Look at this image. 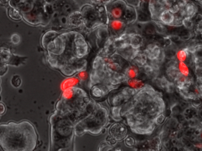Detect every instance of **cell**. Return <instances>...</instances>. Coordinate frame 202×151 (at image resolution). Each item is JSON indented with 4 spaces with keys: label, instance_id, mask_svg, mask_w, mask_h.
Masks as SVG:
<instances>
[{
    "label": "cell",
    "instance_id": "obj_4",
    "mask_svg": "<svg viewBox=\"0 0 202 151\" xmlns=\"http://www.w3.org/2000/svg\"><path fill=\"white\" fill-rule=\"evenodd\" d=\"M18 10L20 12L22 18L33 25H47L53 13L51 4L37 0H25Z\"/></svg>",
    "mask_w": 202,
    "mask_h": 151
},
{
    "label": "cell",
    "instance_id": "obj_3",
    "mask_svg": "<svg viewBox=\"0 0 202 151\" xmlns=\"http://www.w3.org/2000/svg\"><path fill=\"white\" fill-rule=\"evenodd\" d=\"M50 150H66L70 144L73 125L70 118L57 110L50 117Z\"/></svg>",
    "mask_w": 202,
    "mask_h": 151
},
{
    "label": "cell",
    "instance_id": "obj_9",
    "mask_svg": "<svg viewBox=\"0 0 202 151\" xmlns=\"http://www.w3.org/2000/svg\"><path fill=\"white\" fill-rule=\"evenodd\" d=\"M128 84L130 87L133 88L139 89L143 86L144 83L142 80L136 78H132L128 81Z\"/></svg>",
    "mask_w": 202,
    "mask_h": 151
},
{
    "label": "cell",
    "instance_id": "obj_1",
    "mask_svg": "<svg viewBox=\"0 0 202 151\" xmlns=\"http://www.w3.org/2000/svg\"><path fill=\"white\" fill-rule=\"evenodd\" d=\"M51 66L59 69L62 73L70 76L78 68L75 65V56L81 58L85 51L82 36L75 31L58 34L45 49Z\"/></svg>",
    "mask_w": 202,
    "mask_h": 151
},
{
    "label": "cell",
    "instance_id": "obj_21",
    "mask_svg": "<svg viewBox=\"0 0 202 151\" xmlns=\"http://www.w3.org/2000/svg\"><path fill=\"white\" fill-rule=\"evenodd\" d=\"M1 96H0V101H1Z\"/></svg>",
    "mask_w": 202,
    "mask_h": 151
},
{
    "label": "cell",
    "instance_id": "obj_14",
    "mask_svg": "<svg viewBox=\"0 0 202 151\" xmlns=\"http://www.w3.org/2000/svg\"><path fill=\"white\" fill-rule=\"evenodd\" d=\"M21 83V80L18 75H14L11 79V84L14 87H18Z\"/></svg>",
    "mask_w": 202,
    "mask_h": 151
},
{
    "label": "cell",
    "instance_id": "obj_22",
    "mask_svg": "<svg viewBox=\"0 0 202 151\" xmlns=\"http://www.w3.org/2000/svg\"><path fill=\"white\" fill-rule=\"evenodd\" d=\"M1 87H0V92H1Z\"/></svg>",
    "mask_w": 202,
    "mask_h": 151
},
{
    "label": "cell",
    "instance_id": "obj_11",
    "mask_svg": "<svg viewBox=\"0 0 202 151\" xmlns=\"http://www.w3.org/2000/svg\"><path fill=\"white\" fill-rule=\"evenodd\" d=\"M178 68L179 72L184 76H187L189 75V69L187 66L184 63V62H179L178 64Z\"/></svg>",
    "mask_w": 202,
    "mask_h": 151
},
{
    "label": "cell",
    "instance_id": "obj_10",
    "mask_svg": "<svg viewBox=\"0 0 202 151\" xmlns=\"http://www.w3.org/2000/svg\"><path fill=\"white\" fill-rule=\"evenodd\" d=\"M138 74V69L135 66H131L126 69V75L130 79L135 78Z\"/></svg>",
    "mask_w": 202,
    "mask_h": 151
},
{
    "label": "cell",
    "instance_id": "obj_13",
    "mask_svg": "<svg viewBox=\"0 0 202 151\" xmlns=\"http://www.w3.org/2000/svg\"><path fill=\"white\" fill-rule=\"evenodd\" d=\"M24 2L25 0H10L8 4L9 7L18 9L20 8V7L24 4Z\"/></svg>",
    "mask_w": 202,
    "mask_h": 151
},
{
    "label": "cell",
    "instance_id": "obj_17",
    "mask_svg": "<svg viewBox=\"0 0 202 151\" xmlns=\"http://www.w3.org/2000/svg\"><path fill=\"white\" fill-rule=\"evenodd\" d=\"M88 77V73L86 71H81L78 73V78L82 81H85Z\"/></svg>",
    "mask_w": 202,
    "mask_h": 151
},
{
    "label": "cell",
    "instance_id": "obj_19",
    "mask_svg": "<svg viewBox=\"0 0 202 151\" xmlns=\"http://www.w3.org/2000/svg\"><path fill=\"white\" fill-rule=\"evenodd\" d=\"M10 0H0V3L3 5H7L9 4Z\"/></svg>",
    "mask_w": 202,
    "mask_h": 151
},
{
    "label": "cell",
    "instance_id": "obj_5",
    "mask_svg": "<svg viewBox=\"0 0 202 151\" xmlns=\"http://www.w3.org/2000/svg\"><path fill=\"white\" fill-rule=\"evenodd\" d=\"M82 15L79 11H75L70 14L67 19V24L70 27L74 28L82 23Z\"/></svg>",
    "mask_w": 202,
    "mask_h": 151
},
{
    "label": "cell",
    "instance_id": "obj_18",
    "mask_svg": "<svg viewBox=\"0 0 202 151\" xmlns=\"http://www.w3.org/2000/svg\"><path fill=\"white\" fill-rule=\"evenodd\" d=\"M5 111V107L4 104L2 102H0V115L4 113Z\"/></svg>",
    "mask_w": 202,
    "mask_h": 151
},
{
    "label": "cell",
    "instance_id": "obj_12",
    "mask_svg": "<svg viewBox=\"0 0 202 151\" xmlns=\"http://www.w3.org/2000/svg\"><path fill=\"white\" fill-rule=\"evenodd\" d=\"M111 26L114 30L118 31L122 28L123 26V23L120 20H116L112 21L111 23Z\"/></svg>",
    "mask_w": 202,
    "mask_h": 151
},
{
    "label": "cell",
    "instance_id": "obj_2",
    "mask_svg": "<svg viewBox=\"0 0 202 151\" xmlns=\"http://www.w3.org/2000/svg\"><path fill=\"white\" fill-rule=\"evenodd\" d=\"M38 136L28 121L0 124V146L5 151H32L37 145Z\"/></svg>",
    "mask_w": 202,
    "mask_h": 151
},
{
    "label": "cell",
    "instance_id": "obj_15",
    "mask_svg": "<svg viewBox=\"0 0 202 151\" xmlns=\"http://www.w3.org/2000/svg\"><path fill=\"white\" fill-rule=\"evenodd\" d=\"M177 56L179 62H184L187 58V53L185 50H181L178 52Z\"/></svg>",
    "mask_w": 202,
    "mask_h": 151
},
{
    "label": "cell",
    "instance_id": "obj_6",
    "mask_svg": "<svg viewBox=\"0 0 202 151\" xmlns=\"http://www.w3.org/2000/svg\"><path fill=\"white\" fill-rule=\"evenodd\" d=\"M59 33L54 30H49L42 36L41 44L44 49H46L47 44L58 34Z\"/></svg>",
    "mask_w": 202,
    "mask_h": 151
},
{
    "label": "cell",
    "instance_id": "obj_20",
    "mask_svg": "<svg viewBox=\"0 0 202 151\" xmlns=\"http://www.w3.org/2000/svg\"><path fill=\"white\" fill-rule=\"evenodd\" d=\"M37 1H43V2H44L47 3V4H51V3H52L53 2H54L55 0H37Z\"/></svg>",
    "mask_w": 202,
    "mask_h": 151
},
{
    "label": "cell",
    "instance_id": "obj_23",
    "mask_svg": "<svg viewBox=\"0 0 202 151\" xmlns=\"http://www.w3.org/2000/svg\"><path fill=\"white\" fill-rule=\"evenodd\" d=\"M0 83H1V79H0Z\"/></svg>",
    "mask_w": 202,
    "mask_h": 151
},
{
    "label": "cell",
    "instance_id": "obj_7",
    "mask_svg": "<svg viewBox=\"0 0 202 151\" xmlns=\"http://www.w3.org/2000/svg\"><path fill=\"white\" fill-rule=\"evenodd\" d=\"M8 15L11 19L14 21H19L22 19V15L20 12L17 9L11 7H9L8 9Z\"/></svg>",
    "mask_w": 202,
    "mask_h": 151
},
{
    "label": "cell",
    "instance_id": "obj_16",
    "mask_svg": "<svg viewBox=\"0 0 202 151\" xmlns=\"http://www.w3.org/2000/svg\"><path fill=\"white\" fill-rule=\"evenodd\" d=\"M11 40L13 44H17L20 41V37L18 34H13L11 37Z\"/></svg>",
    "mask_w": 202,
    "mask_h": 151
},
{
    "label": "cell",
    "instance_id": "obj_8",
    "mask_svg": "<svg viewBox=\"0 0 202 151\" xmlns=\"http://www.w3.org/2000/svg\"><path fill=\"white\" fill-rule=\"evenodd\" d=\"M78 82H79V80H78V79H77L76 78H69V79L64 81V82L62 83V86H61L62 89L63 91L64 89H65L66 88L74 86L75 85H77Z\"/></svg>",
    "mask_w": 202,
    "mask_h": 151
}]
</instances>
